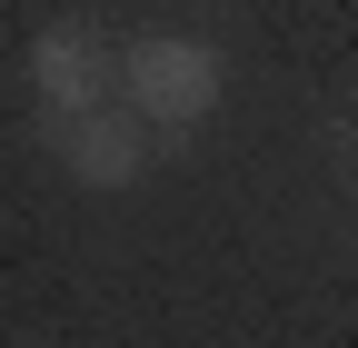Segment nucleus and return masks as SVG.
Wrapping results in <instances>:
<instances>
[{
  "instance_id": "1",
  "label": "nucleus",
  "mask_w": 358,
  "mask_h": 348,
  "mask_svg": "<svg viewBox=\"0 0 358 348\" xmlns=\"http://www.w3.org/2000/svg\"><path fill=\"white\" fill-rule=\"evenodd\" d=\"M219 90H229V60H219V40H199V30H140L120 50V100L140 110L159 140H189L219 110Z\"/></svg>"
},
{
  "instance_id": "2",
  "label": "nucleus",
  "mask_w": 358,
  "mask_h": 348,
  "mask_svg": "<svg viewBox=\"0 0 358 348\" xmlns=\"http://www.w3.org/2000/svg\"><path fill=\"white\" fill-rule=\"evenodd\" d=\"M30 100L40 119H90L120 100V50L90 20H40L30 30Z\"/></svg>"
},
{
  "instance_id": "3",
  "label": "nucleus",
  "mask_w": 358,
  "mask_h": 348,
  "mask_svg": "<svg viewBox=\"0 0 358 348\" xmlns=\"http://www.w3.org/2000/svg\"><path fill=\"white\" fill-rule=\"evenodd\" d=\"M40 129H50V159L70 169L80 189H100V199H110V189H129V180L150 169V150H159V129L129 110V100L90 110V119H40Z\"/></svg>"
}]
</instances>
